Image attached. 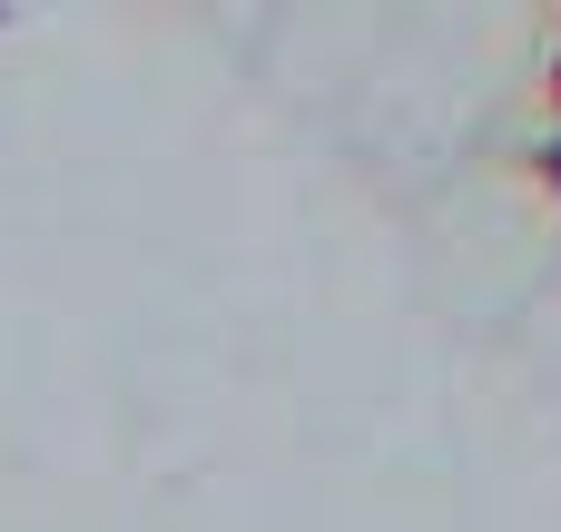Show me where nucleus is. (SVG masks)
Segmentation results:
<instances>
[{
	"label": "nucleus",
	"mask_w": 561,
	"mask_h": 532,
	"mask_svg": "<svg viewBox=\"0 0 561 532\" xmlns=\"http://www.w3.org/2000/svg\"><path fill=\"white\" fill-rule=\"evenodd\" d=\"M533 168H542V188H552V197H561V128H552V138H542V148H533Z\"/></svg>",
	"instance_id": "f257e3e1"
},
{
	"label": "nucleus",
	"mask_w": 561,
	"mask_h": 532,
	"mask_svg": "<svg viewBox=\"0 0 561 532\" xmlns=\"http://www.w3.org/2000/svg\"><path fill=\"white\" fill-rule=\"evenodd\" d=\"M552 128H561V39H552Z\"/></svg>",
	"instance_id": "f03ea898"
}]
</instances>
